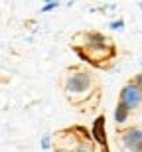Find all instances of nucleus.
Wrapping results in <instances>:
<instances>
[{"label": "nucleus", "mask_w": 142, "mask_h": 152, "mask_svg": "<svg viewBox=\"0 0 142 152\" xmlns=\"http://www.w3.org/2000/svg\"><path fill=\"white\" fill-rule=\"evenodd\" d=\"M93 87V77L91 73H87V71H73V73L67 77V81H65V89H67V93H71V95H85V93H89V89Z\"/></svg>", "instance_id": "nucleus-1"}, {"label": "nucleus", "mask_w": 142, "mask_h": 152, "mask_svg": "<svg viewBox=\"0 0 142 152\" xmlns=\"http://www.w3.org/2000/svg\"><path fill=\"white\" fill-rule=\"evenodd\" d=\"M119 103L125 105L128 111H134L142 105V89L138 87L136 83H126L119 93Z\"/></svg>", "instance_id": "nucleus-2"}, {"label": "nucleus", "mask_w": 142, "mask_h": 152, "mask_svg": "<svg viewBox=\"0 0 142 152\" xmlns=\"http://www.w3.org/2000/svg\"><path fill=\"white\" fill-rule=\"evenodd\" d=\"M120 144L128 152H142V129L130 126V129L122 130L120 134Z\"/></svg>", "instance_id": "nucleus-3"}, {"label": "nucleus", "mask_w": 142, "mask_h": 152, "mask_svg": "<svg viewBox=\"0 0 142 152\" xmlns=\"http://www.w3.org/2000/svg\"><path fill=\"white\" fill-rule=\"evenodd\" d=\"M105 117L99 115V117L93 121V126H91V134L101 146H107V126H105Z\"/></svg>", "instance_id": "nucleus-4"}, {"label": "nucleus", "mask_w": 142, "mask_h": 152, "mask_svg": "<svg viewBox=\"0 0 142 152\" xmlns=\"http://www.w3.org/2000/svg\"><path fill=\"white\" fill-rule=\"evenodd\" d=\"M128 115H130V111L125 107V105H117V109H114V123L117 124H125L126 121H128Z\"/></svg>", "instance_id": "nucleus-5"}, {"label": "nucleus", "mask_w": 142, "mask_h": 152, "mask_svg": "<svg viewBox=\"0 0 142 152\" xmlns=\"http://www.w3.org/2000/svg\"><path fill=\"white\" fill-rule=\"evenodd\" d=\"M57 6H59V2H50V4L42 6V12H51V10H55Z\"/></svg>", "instance_id": "nucleus-6"}, {"label": "nucleus", "mask_w": 142, "mask_h": 152, "mask_svg": "<svg viewBox=\"0 0 142 152\" xmlns=\"http://www.w3.org/2000/svg\"><path fill=\"white\" fill-rule=\"evenodd\" d=\"M125 26V22L122 20H117V22H111V30H120Z\"/></svg>", "instance_id": "nucleus-7"}, {"label": "nucleus", "mask_w": 142, "mask_h": 152, "mask_svg": "<svg viewBox=\"0 0 142 152\" xmlns=\"http://www.w3.org/2000/svg\"><path fill=\"white\" fill-rule=\"evenodd\" d=\"M73 152H91V148L87 146V144H79V146L75 148V150H73Z\"/></svg>", "instance_id": "nucleus-8"}, {"label": "nucleus", "mask_w": 142, "mask_h": 152, "mask_svg": "<svg viewBox=\"0 0 142 152\" xmlns=\"http://www.w3.org/2000/svg\"><path fill=\"white\" fill-rule=\"evenodd\" d=\"M132 83H136L138 87L142 89V73H138V75H134V79H132Z\"/></svg>", "instance_id": "nucleus-9"}, {"label": "nucleus", "mask_w": 142, "mask_h": 152, "mask_svg": "<svg viewBox=\"0 0 142 152\" xmlns=\"http://www.w3.org/2000/svg\"><path fill=\"white\" fill-rule=\"evenodd\" d=\"M50 146V142H47V138H44V142H42V148H47Z\"/></svg>", "instance_id": "nucleus-10"}]
</instances>
